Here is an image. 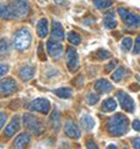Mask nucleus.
<instances>
[{"label":"nucleus","instance_id":"1","mask_svg":"<svg viewBox=\"0 0 140 149\" xmlns=\"http://www.w3.org/2000/svg\"><path fill=\"white\" fill-rule=\"evenodd\" d=\"M29 13V5L26 0H10L7 4H0V19L21 20Z\"/></svg>","mask_w":140,"mask_h":149},{"label":"nucleus","instance_id":"2","mask_svg":"<svg viewBox=\"0 0 140 149\" xmlns=\"http://www.w3.org/2000/svg\"><path fill=\"white\" fill-rule=\"evenodd\" d=\"M108 133L111 136H121L128 130V119L124 114H115L108 121Z\"/></svg>","mask_w":140,"mask_h":149},{"label":"nucleus","instance_id":"3","mask_svg":"<svg viewBox=\"0 0 140 149\" xmlns=\"http://www.w3.org/2000/svg\"><path fill=\"white\" fill-rule=\"evenodd\" d=\"M22 121H23V126L29 129L32 133H34L35 135H40L45 132V126L43 122H41V120L39 118H36L33 114H23L22 116Z\"/></svg>","mask_w":140,"mask_h":149},{"label":"nucleus","instance_id":"4","mask_svg":"<svg viewBox=\"0 0 140 149\" xmlns=\"http://www.w3.org/2000/svg\"><path fill=\"white\" fill-rule=\"evenodd\" d=\"M32 42V34L27 28L19 29L14 35V47L18 51H26Z\"/></svg>","mask_w":140,"mask_h":149},{"label":"nucleus","instance_id":"5","mask_svg":"<svg viewBox=\"0 0 140 149\" xmlns=\"http://www.w3.org/2000/svg\"><path fill=\"white\" fill-rule=\"evenodd\" d=\"M118 14L123 19V21L126 24V26H128V27H138V26H140V15H138L135 13H132L128 10L124 8V7H119L118 8Z\"/></svg>","mask_w":140,"mask_h":149},{"label":"nucleus","instance_id":"6","mask_svg":"<svg viewBox=\"0 0 140 149\" xmlns=\"http://www.w3.org/2000/svg\"><path fill=\"white\" fill-rule=\"evenodd\" d=\"M28 108L30 111H36V113H41L46 115L50 110V102L45 97H38L29 103Z\"/></svg>","mask_w":140,"mask_h":149},{"label":"nucleus","instance_id":"7","mask_svg":"<svg viewBox=\"0 0 140 149\" xmlns=\"http://www.w3.org/2000/svg\"><path fill=\"white\" fill-rule=\"evenodd\" d=\"M18 89V84L12 78H6L4 80H0V96L6 97L14 94Z\"/></svg>","mask_w":140,"mask_h":149},{"label":"nucleus","instance_id":"8","mask_svg":"<svg viewBox=\"0 0 140 149\" xmlns=\"http://www.w3.org/2000/svg\"><path fill=\"white\" fill-rule=\"evenodd\" d=\"M65 59H67V66H68V69L74 73L80 67V56H78V53L77 51L74 48V47H69L67 49V53H65Z\"/></svg>","mask_w":140,"mask_h":149},{"label":"nucleus","instance_id":"9","mask_svg":"<svg viewBox=\"0 0 140 149\" xmlns=\"http://www.w3.org/2000/svg\"><path fill=\"white\" fill-rule=\"evenodd\" d=\"M117 99H118L119 104L121 106V108L124 110L128 111V113H133L134 109H135V103L128 94H126L123 91H119V92H117Z\"/></svg>","mask_w":140,"mask_h":149},{"label":"nucleus","instance_id":"10","mask_svg":"<svg viewBox=\"0 0 140 149\" xmlns=\"http://www.w3.org/2000/svg\"><path fill=\"white\" fill-rule=\"evenodd\" d=\"M63 45L61 44V41H57V40H49L47 42V52L48 54L53 58V59H60L63 54Z\"/></svg>","mask_w":140,"mask_h":149},{"label":"nucleus","instance_id":"11","mask_svg":"<svg viewBox=\"0 0 140 149\" xmlns=\"http://www.w3.org/2000/svg\"><path fill=\"white\" fill-rule=\"evenodd\" d=\"M64 133L70 139H78V137H81V130H80L77 123H75L73 120H68L65 122V125H64Z\"/></svg>","mask_w":140,"mask_h":149},{"label":"nucleus","instance_id":"12","mask_svg":"<svg viewBox=\"0 0 140 149\" xmlns=\"http://www.w3.org/2000/svg\"><path fill=\"white\" fill-rule=\"evenodd\" d=\"M20 127H21V120H20V116H19V115H15V116L11 120V122L6 126L5 132H4V135H5L6 137H12L15 133L19 132Z\"/></svg>","mask_w":140,"mask_h":149},{"label":"nucleus","instance_id":"13","mask_svg":"<svg viewBox=\"0 0 140 149\" xmlns=\"http://www.w3.org/2000/svg\"><path fill=\"white\" fill-rule=\"evenodd\" d=\"M95 89L98 93H110L113 89L112 84L106 79H99L95 82Z\"/></svg>","mask_w":140,"mask_h":149},{"label":"nucleus","instance_id":"14","mask_svg":"<svg viewBox=\"0 0 140 149\" xmlns=\"http://www.w3.org/2000/svg\"><path fill=\"white\" fill-rule=\"evenodd\" d=\"M51 38L54 40L57 41H62L64 39V31H63V26L61 25V22L54 20L53 21V27H51Z\"/></svg>","mask_w":140,"mask_h":149},{"label":"nucleus","instance_id":"15","mask_svg":"<svg viewBox=\"0 0 140 149\" xmlns=\"http://www.w3.org/2000/svg\"><path fill=\"white\" fill-rule=\"evenodd\" d=\"M34 73H35V68H34L33 66H29V65L22 66V67L19 69V72H18L20 79L23 80V81L30 80V79L34 77Z\"/></svg>","mask_w":140,"mask_h":149},{"label":"nucleus","instance_id":"16","mask_svg":"<svg viewBox=\"0 0 140 149\" xmlns=\"http://www.w3.org/2000/svg\"><path fill=\"white\" fill-rule=\"evenodd\" d=\"M49 28H48V20L46 18H42L39 20L38 25H36V33L39 35V38L43 39L48 35Z\"/></svg>","mask_w":140,"mask_h":149},{"label":"nucleus","instance_id":"17","mask_svg":"<svg viewBox=\"0 0 140 149\" xmlns=\"http://www.w3.org/2000/svg\"><path fill=\"white\" fill-rule=\"evenodd\" d=\"M30 142V134L29 133H21L14 140L15 148H25Z\"/></svg>","mask_w":140,"mask_h":149},{"label":"nucleus","instance_id":"18","mask_svg":"<svg viewBox=\"0 0 140 149\" xmlns=\"http://www.w3.org/2000/svg\"><path fill=\"white\" fill-rule=\"evenodd\" d=\"M53 93H54L56 96L61 97V99H70V97L73 96V94H74L73 89L70 88V87H62V88H57V89H54V91H53Z\"/></svg>","mask_w":140,"mask_h":149},{"label":"nucleus","instance_id":"19","mask_svg":"<svg viewBox=\"0 0 140 149\" xmlns=\"http://www.w3.org/2000/svg\"><path fill=\"white\" fill-rule=\"evenodd\" d=\"M80 123H81V126H82L85 130H91V129L95 127V120H93V118H92L91 115H89V114L83 115V116L81 118V120H80Z\"/></svg>","mask_w":140,"mask_h":149},{"label":"nucleus","instance_id":"20","mask_svg":"<svg viewBox=\"0 0 140 149\" xmlns=\"http://www.w3.org/2000/svg\"><path fill=\"white\" fill-rule=\"evenodd\" d=\"M116 108H117V102L112 97H108L106 100H104V102L102 104V110L105 111V113L113 111V110H116Z\"/></svg>","mask_w":140,"mask_h":149},{"label":"nucleus","instance_id":"21","mask_svg":"<svg viewBox=\"0 0 140 149\" xmlns=\"http://www.w3.org/2000/svg\"><path fill=\"white\" fill-rule=\"evenodd\" d=\"M67 39H68V41L71 45H80L82 42L81 35L78 33H76V32H73V31L67 34Z\"/></svg>","mask_w":140,"mask_h":149},{"label":"nucleus","instance_id":"22","mask_svg":"<svg viewBox=\"0 0 140 149\" xmlns=\"http://www.w3.org/2000/svg\"><path fill=\"white\" fill-rule=\"evenodd\" d=\"M104 25L109 29H113V28L117 27V21L115 20L113 13H109V14H106L104 17Z\"/></svg>","mask_w":140,"mask_h":149},{"label":"nucleus","instance_id":"23","mask_svg":"<svg viewBox=\"0 0 140 149\" xmlns=\"http://www.w3.org/2000/svg\"><path fill=\"white\" fill-rule=\"evenodd\" d=\"M93 5L99 10H105L112 5V0H93Z\"/></svg>","mask_w":140,"mask_h":149},{"label":"nucleus","instance_id":"24","mask_svg":"<svg viewBox=\"0 0 140 149\" xmlns=\"http://www.w3.org/2000/svg\"><path fill=\"white\" fill-rule=\"evenodd\" d=\"M124 75H125V68L124 67H118L117 69H116V72L112 74V80L113 81H116V82H119L123 78H124Z\"/></svg>","mask_w":140,"mask_h":149},{"label":"nucleus","instance_id":"25","mask_svg":"<svg viewBox=\"0 0 140 149\" xmlns=\"http://www.w3.org/2000/svg\"><path fill=\"white\" fill-rule=\"evenodd\" d=\"M132 45H133L132 38H130V36H126V38H124L123 41H121V49L124 52H128V51H131Z\"/></svg>","mask_w":140,"mask_h":149},{"label":"nucleus","instance_id":"26","mask_svg":"<svg viewBox=\"0 0 140 149\" xmlns=\"http://www.w3.org/2000/svg\"><path fill=\"white\" fill-rule=\"evenodd\" d=\"M95 54H96L97 59H99V60H106V59L111 58V53L109 51H106V49H104V48H100V49L96 51Z\"/></svg>","mask_w":140,"mask_h":149},{"label":"nucleus","instance_id":"27","mask_svg":"<svg viewBox=\"0 0 140 149\" xmlns=\"http://www.w3.org/2000/svg\"><path fill=\"white\" fill-rule=\"evenodd\" d=\"M85 100H86V102H88L90 106H93V104H96V103L99 101V95H98V94H95V93H89V94L86 95Z\"/></svg>","mask_w":140,"mask_h":149},{"label":"nucleus","instance_id":"28","mask_svg":"<svg viewBox=\"0 0 140 149\" xmlns=\"http://www.w3.org/2000/svg\"><path fill=\"white\" fill-rule=\"evenodd\" d=\"M10 49V42L5 39H0V53H6Z\"/></svg>","mask_w":140,"mask_h":149},{"label":"nucleus","instance_id":"29","mask_svg":"<svg viewBox=\"0 0 140 149\" xmlns=\"http://www.w3.org/2000/svg\"><path fill=\"white\" fill-rule=\"evenodd\" d=\"M50 121H51V123L54 125V128L56 129V128L58 127V125H60V119H58V111H57V110H55V111H54V114L51 115V119H50Z\"/></svg>","mask_w":140,"mask_h":149},{"label":"nucleus","instance_id":"30","mask_svg":"<svg viewBox=\"0 0 140 149\" xmlns=\"http://www.w3.org/2000/svg\"><path fill=\"white\" fill-rule=\"evenodd\" d=\"M10 69V66L7 63H0V78L5 77Z\"/></svg>","mask_w":140,"mask_h":149},{"label":"nucleus","instance_id":"31","mask_svg":"<svg viewBox=\"0 0 140 149\" xmlns=\"http://www.w3.org/2000/svg\"><path fill=\"white\" fill-rule=\"evenodd\" d=\"M133 54H140V34L137 36L135 39V44H134V48H133Z\"/></svg>","mask_w":140,"mask_h":149},{"label":"nucleus","instance_id":"32","mask_svg":"<svg viewBox=\"0 0 140 149\" xmlns=\"http://www.w3.org/2000/svg\"><path fill=\"white\" fill-rule=\"evenodd\" d=\"M115 67H117V60H112L105 66V72H111Z\"/></svg>","mask_w":140,"mask_h":149},{"label":"nucleus","instance_id":"33","mask_svg":"<svg viewBox=\"0 0 140 149\" xmlns=\"http://www.w3.org/2000/svg\"><path fill=\"white\" fill-rule=\"evenodd\" d=\"M38 54H39V59L40 60H46L47 58H46V55H45V53H43V45H39V51H38Z\"/></svg>","mask_w":140,"mask_h":149},{"label":"nucleus","instance_id":"34","mask_svg":"<svg viewBox=\"0 0 140 149\" xmlns=\"http://www.w3.org/2000/svg\"><path fill=\"white\" fill-rule=\"evenodd\" d=\"M6 120H7V115H6L5 113H0V129L4 127Z\"/></svg>","mask_w":140,"mask_h":149},{"label":"nucleus","instance_id":"35","mask_svg":"<svg viewBox=\"0 0 140 149\" xmlns=\"http://www.w3.org/2000/svg\"><path fill=\"white\" fill-rule=\"evenodd\" d=\"M132 146H133V148L140 149V136H139V137L133 139V141H132Z\"/></svg>","mask_w":140,"mask_h":149},{"label":"nucleus","instance_id":"36","mask_svg":"<svg viewBox=\"0 0 140 149\" xmlns=\"http://www.w3.org/2000/svg\"><path fill=\"white\" fill-rule=\"evenodd\" d=\"M132 127L135 132H140V121L139 120H134L132 123Z\"/></svg>","mask_w":140,"mask_h":149},{"label":"nucleus","instance_id":"37","mask_svg":"<svg viewBox=\"0 0 140 149\" xmlns=\"http://www.w3.org/2000/svg\"><path fill=\"white\" fill-rule=\"evenodd\" d=\"M86 148H93V149H97V148H98V146H97V144H95V143H93V141H88V143H86Z\"/></svg>","mask_w":140,"mask_h":149},{"label":"nucleus","instance_id":"38","mask_svg":"<svg viewBox=\"0 0 140 149\" xmlns=\"http://www.w3.org/2000/svg\"><path fill=\"white\" fill-rule=\"evenodd\" d=\"M134 86H137V85H135V84H132V85H131V87H130L133 92H138V91H140V87H134Z\"/></svg>","mask_w":140,"mask_h":149},{"label":"nucleus","instance_id":"39","mask_svg":"<svg viewBox=\"0 0 140 149\" xmlns=\"http://www.w3.org/2000/svg\"><path fill=\"white\" fill-rule=\"evenodd\" d=\"M108 148H115V149H117L118 147H117V146H115V144H110V146H108Z\"/></svg>","mask_w":140,"mask_h":149},{"label":"nucleus","instance_id":"40","mask_svg":"<svg viewBox=\"0 0 140 149\" xmlns=\"http://www.w3.org/2000/svg\"><path fill=\"white\" fill-rule=\"evenodd\" d=\"M135 77H137V79H138V81L140 82V77H139V75H135Z\"/></svg>","mask_w":140,"mask_h":149}]
</instances>
